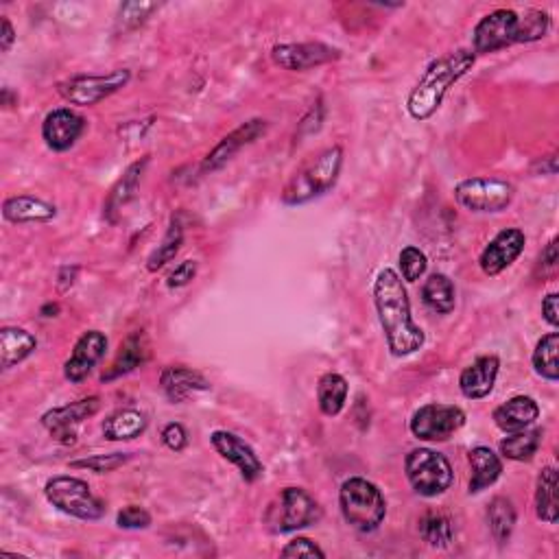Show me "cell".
Returning a JSON list of instances; mask_svg holds the SVG:
<instances>
[{
  "instance_id": "cell-1",
  "label": "cell",
  "mask_w": 559,
  "mask_h": 559,
  "mask_svg": "<svg viewBox=\"0 0 559 559\" xmlns=\"http://www.w3.org/2000/svg\"><path fill=\"white\" fill-rule=\"evenodd\" d=\"M374 306L378 313L380 328L385 332L387 348L391 356L402 359V356H411L424 348L426 335L424 330L415 324L411 315V302L407 287L400 273L385 267L378 271L372 287Z\"/></svg>"
},
{
  "instance_id": "cell-2",
  "label": "cell",
  "mask_w": 559,
  "mask_h": 559,
  "mask_svg": "<svg viewBox=\"0 0 559 559\" xmlns=\"http://www.w3.org/2000/svg\"><path fill=\"white\" fill-rule=\"evenodd\" d=\"M474 64L477 55L470 49H457L433 59L407 97V112L413 121H428L442 107L450 88L466 77Z\"/></svg>"
},
{
  "instance_id": "cell-3",
  "label": "cell",
  "mask_w": 559,
  "mask_h": 559,
  "mask_svg": "<svg viewBox=\"0 0 559 559\" xmlns=\"http://www.w3.org/2000/svg\"><path fill=\"white\" fill-rule=\"evenodd\" d=\"M343 169V147L335 145L321 151L315 160L308 162L302 171H297L291 182L282 190V204L302 206L321 195H326L330 188H335Z\"/></svg>"
},
{
  "instance_id": "cell-4",
  "label": "cell",
  "mask_w": 559,
  "mask_h": 559,
  "mask_svg": "<svg viewBox=\"0 0 559 559\" xmlns=\"http://www.w3.org/2000/svg\"><path fill=\"white\" fill-rule=\"evenodd\" d=\"M343 520L359 533H374L385 522L387 501L380 487L363 477H350L339 490Z\"/></svg>"
},
{
  "instance_id": "cell-5",
  "label": "cell",
  "mask_w": 559,
  "mask_h": 559,
  "mask_svg": "<svg viewBox=\"0 0 559 559\" xmlns=\"http://www.w3.org/2000/svg\"><path fill=\"white\" fill-rule=\"evenodd\" d=\"M44 496L55 509L77 520H101L105 516V503L92 492V487L77 477L59 474L46 481Z\"/></svg>"
},
{
  "instance_id": "cell-6",
  "label": "cell",
  "mask_w": 559,
  "mask_h": 559,
  "mask_svg": "<svg viewBox=\"0 0 559 559\" xmlns=\"http://www.w3.org/2000/svg\"><path fill=\"white\" fill-rule=\"evenodd\" d=\"M404 474H407L413 492L424 498L442 496L455 481L450 461L431 448H413L404 457Z\"/></svg>"
},
{
  "instance_id": "cell-7",
  "label": "cell",
  "mask_w": 559,
  "mask_h": 559,
  "mask_svg": "<svg viewBox=\"0 0 559 559\" xmlns=\"http://www.w3.org/2000/svg\"><path fill=\"white\" fill-rule=\"evenodd\" d=\"M324 518L319 503L302 487H284L278 496V505L267 511V525L273 533H293L313 527Z\"/></svg>"
},
{
  "instance_id": "cell-8",
  "label": "cell",
  "mask_w": 559,
  "mask_h": 559,
  "mask_svg": "<svg viewBox=\"0 0 559 559\" xmlns=\"http://www.w3.org/2000/svg\"><path fill=\"white\" fill-rule=\"evenodd\" d=\"M516 186L501 177H468L455 186L457 204L474 214H496L514 204Z\"/></svg>"
},
{
  "instance_id": "cell-9",
  "label": "cell",
  "mask_w": 559,
  "mask_h": 559,
  "mask_svg": "<svg viewBox=\"0 0 559 559\" xmlns=\"http://www.w3.org/2000/svg\"><path fill=\"white\" fill-rule=\"evenodd\" d=\"M132 81V70L129 68H116L107 75H77L62 81L57 86L59 97L70 105L79 107H92L105 99H110L112 94L121 92Z\"/></svg>"
},
{
  "instance_id": "cell-10",
  "label": "cell",
  "mask_w": 559,
  "mask_h": 559,
  "mask_svg": "<svg viewBox=\"0 0 559 559\" xmlns=\"http://www.w3.org/2000/svg\"><path fill=\"white\" fill-rule=\"evenodd\" d=\"M466 411L457 404H424L411 415V435L420 442H448L466 426Z\"/></svg>"
},
{
  "instance_id": "cell-11",
  "label": "cell",
  "mask_w": 559,
  "mask_h": 559,
  "mask_svg": "<svg viewBox=\"0 0 559 559\" xmlns=\"http://www.w3.org/2000/svg\"><path fill=\"white\" fill-rule=\"evenodd\" d=\"M520 14L514 9H496L483 16L472 31L474 55H490L518 44Z\"/></svg>"
},
{
  "instance_id": "cell-12",
  "label": "cell",
  "mask_w": 559,
  "mask_h": 559,
  "mask_svg": "<svg viewBox=\"0 0 559 559\" xmlns=\"http://www.w3.org/2000/svg\"><path fill=\"white\" fill-rule=\"evenodd\" d=\"M101 409V398L99 396H88L75 402H68L64 407H55L46 411L40 422L51 433L55 442L64 446L77 444V431L79 426L86 422L92 415H97Z\"/></svg>"
},
{
  "instance_id": "cell-13",
  "label": "cell",
  "mask_w": 559,
  "mask_h": 559,
  "mask_svg": "<svg viewBox=\"0 0 559 559\" xmlns=\"http://www.w3.org/2000/svg\"><path fill=\"white\" fill-rule=\"evenodd\" d=\"M273 64L291 70V73H306L319 66H326L341 59V49L324 42H300V44H276L271 49Z\"/></svg>"
},
{
  "instance_id": "cell-14",
  "label": "cell",
  "mask_w": 559,
  "mask_h": 559,
  "mask_svg": "<svg viewBox=\"0 0 559 559\" xmlns=\"http://www.w3.org/2000/svg\"><path fill=\"white\" fill-rule=\"evenodd\" d=\"M527 236L518 228H505L498 232L494 239L485 245L479 256V267L485 276L496 278L501 276L505 269L516 263L520 254L525 252Z\"/></svg>"
},
{
  "instance_id": "cell-15",
  "label": "cell",
  "mask_w": 559,
  "mask_h": 559,
  "mask_svg": "<svg viewBox=\"0 0 559 559\" xmlns=\"http://www.w3.org/2000/svg\"><path fill=\"white\" fill-rule=\"evenodd\" d=\"M269 129V123L265 118H249V121L241 123L239 127L230 132L225 138H221V142L214 147L208 156L201 162V171L204 173H214L223 169L225 164L232 162L236 153H239L243 147L252 145L260 136H265Z\"/></svg>"
},
{
  "instance_id": "cell-16",
  "label": "cell",
  "mask_w": 559,
  "mask_h": 559,
  "mask_svg": "<svg viewBox=\"0 0 559 559\" xmlns=\"http://www.w3.org/2000/svg\"><path fill=\"white\" fill-rule=\"evenodd\" d=\"M210 444L225 461H230L232 466L239 468L241 477L247 483H256L258 479H263V474H265L263 461L258 459L256 450L236 433L214 431L210 435Z\"/></svg>"
},
{
  "instance_id": "cell-17",
  "label": "cell",
  "mask_w": 559,
  "mask_h": 559,
  "mask_svg": "<svg viewBox=\"0 0 559 559\" xmlns=\"http://www.w3.org/2000/svg\"><path fill=\"white\" fill-rule=\"evenodd\" d=\"M86 118L70 107H57V110L44 116L42 140L46 147L57 153H64L77 145V140L86 132Z\"/></svg>"
},
{
  "instance_id": "cell-18",
  "label": "cell",
  "mask_w": 559,
  "mask_h": 559,
  "mask_svg": "<svg viewBox=\"0 0 559 559\" xmlns=\"http://www.w3.org/2000/svg\"><path fill=\"white\" fill-rule=\"evenodd\" d=\"M107 352V337L101 330H88L77 339L73 354L64 363V376L73 385H79L86 380L94 367L101 363V359Z\"/></svg>"
},
{
  "instance_id": "cell-19",
  "label": "cell",
  "mask_w": 559,
  "mask_h": 559,
  "mask_svg": "<svg viewBox=\"0 0 559 559\" xmlns=\"http://www.w3.org/2000/svg\"><path fill=\"white\" fill-rule=\"evenodd\" d=\"M501 359L496 354H483L474 359L459 376V389L468 400H483L494 391Z\"/></svg>"
},
{
  "instance_id": "cell-20",
  "label": "cell",
  "mask_w": 559,
  "mask_h": 559,
  "mask_svg": "<svg viewBox=\"0 0 559 559\" xmlns=\"http://www.w3.org/2000/svg\"><path fill=\"white\" fill-rule=\"evenodd\" d=\"M160 387L164 396L169 398L173 404H182L190 396L208 391L210 383L208 378L186 365H166L160 374Z\"/></svg>"
},
{
  "instance_id": "cell-21",
  "label": "cell",
  "mask_w": 559,
  "mask_h": 559,
  "mask_svg": "<svg viewBox=\"0 0 559 559\" xmlns=\"http://www.w3.org/2000/svg\"><path fill=\"white\" fill-rule=\"evenodd\" d=\"M538 418H540V404L531 396L509 398L507 402L498 404L492 413L494 424L501 428L505 435L525 431V428L538 422Z\"/></svg>"
},
{
  "instance_id": "cell-22",
  "label": "cell",
  "mask_w": 559,
  "mask_h": 559,
  "mask_svg": "<svg viewBox=\"0 0 559 559\" xmlns=\"http://www.w3.org/2000/svg\"><path fill=\"white\" fill-rule=\"evenodd\" d=\"M470 463V494H481L487 487H492L503 474V461L490 446H477L468 453Z\"/></svg>"
},
{
  "instance_id": "cell-23",
  "label": "cell",
  "mask_w": 559,
  "mask_h": 559,
  "mask_svg": "<svg viewBox=\"0 0 559 559\" xmlns=\"http://www.w3.org/2000/svg\"><path fill=\"white\" fill-rule=\"evenodd\" d=\"M147 359H149V341L145 337V332L138 330L125 339L121 350L116 354V359L112 361L110 367H107V372H103L101 380L103 383H110L114 378L132 374L134 370H138V367L145 365Z\"/></svg>"
},
{
  "instance_id": "cell-24",
  "label": "cell",
  "mask_w": 559,
  "mask_h": 559,
  "mask_svg": "<svg viewBox=\"0 0 559 559\" xmlns=\"http://www.w3.org/2000/svg\"><path fill=\"white\" fill-rule=\"evenodd\" d=\"M3 217L9 223H44L57 217V206L33 195L7 197L3 204Z\"/></svg>"
},
{
  "instance_id": "cell-25",
  "label": "cell",
  "mask_w": 559,
  "mask_h": 559,
  "mask_svg": "<svg viewBox=\"0 0 559 559\" xmlns=\"http://www.w3.org/2000/svg\"><path fill=\"white\" fill-rule=\"evenodd\" d=\"M147 164H149V158H142L134 164H129L127 171L121 177H118V182L112 186L110 195H107V199H105V217L110 219L112 223L116 221V214L121 212L129 204V201L136 197Z\"/></svg>"
},
{
  "instance_id": "cell-26",
  "label": "cell",
  "mask_w": 559,
  "mask_h": 559,
  "mask_svg": "<svg viewBox=\"0 0 559 559\" xmlns=\"http://www.w3.org/2000/svg\"><path fill=\"white\" fill-rule=\"evenodd\" d=\"M38 348V339H35L29 330L18 326H5L0 330V367L9 372L11 367L20 365Z\"/></svg>"
},
{
  "instance_id": "cell-27",
  "label": "cell",
  "mask_w": 559,
  "mask_h": 559,
  "mask_svg": "<svg viewBox=\"0 0 559 559\" xmlns=\"http://www.w3.org/2000/svg\"><path fill=\"white\" fill-rule=\"evenodd\" d=\"M147 415L138 409H118L103 422V437L110 442H132L147 431Z\"/></svg>"
},
{
  "instance_id": "cell-28",
  "label": "cell",
  "mask_w": 559,
  "mask_h": 559,
  "mask_svg": "<svg viewBox=\"0 0 559 559\" xmlns=\"http://www.w3.org/2000/svg\"><path fill=\"white\" fill-rule=\"evenodd\" d=\"M557 470L546 466L540 470L535 481V516L546 525H555L559 520V498H557Z\"/></svg>"
},
{
  "instance_id": "cell-29",
  "label": "cell",
  "mask_w": 559,
  "mask_h": 559,
  "mask_svg": "<svg viewBox=\"0 0 559 559\" xmlns=\"http://www.w3.org/2000/svg\"><path fill=\"white\" fill-rule=\"evenodd\" d=\"M422 302L437 315H450L457 306L455 282L446 273H431L422 287Z\"/></svg>"
},
{
  "instance_id": "cell-30",
  "label": "cell",
  "mask_w": 559,
  "mask_h": 559,
  "mask_svg": "<svg viewBox=\"0 0 559 559\" xmlns=\"http://www.w3.org/2000/svg\"><path fill=\"white\" fill-rule=\"evenodd\" d=\"M348 380L337 372H328L317 383V404L326 418H337L348 402Z\"/></svg>"
},
{
  "instance_id": "cell-31",
  "label": "cell",
  "mask_w": 559,
  "mask_h": 559,
  "mask_svg": "<svg viewBox=\"0 0 559 559\" xmlns=\"http://www.w3.org/2000/svg\"><path fill=\"white\" fill-rule=\"evenodd\" d=\"M542 428H525V431H518V433H509L505 439H501V455L509 461H518V463H525L531 461L538 453L540 446H542Z\"/></svg>"
},
{
  "instance_id": "cell-32",
  "label": "cell",
  "mask_w": 559,
  "mask_h": 559,
  "mask_svg": "<svg viewBox=\"0 0 559 559\" xmlns=\"http://www.w3.org/2000/svg\"><path fill=\"white\" fill-rule=\"evenodd\" d=\"M487 525L498 544H507L516 529V507L505 496H496L487 505Z\"/></svg>"
},
{
  "instance_id": "cell-33",
  "label": "cell",
  "mask_w": 559,
  "mask_h": 559,
  "mask_svg": "<svg viewBox=\"0 0 559 559\" xmlns=\"http://www.w3.org/2000/svg\"><path fill=\"white\" fill-rule=\"evenodd\" d=\"M418 531L422 535V540L428 546H433V549H448L455 540L453 520H450L446 514H439V511H426V514L420 518Z\"/></svg>"
},
{
  "instance_id": "cell-34",
  "label": "cell",
  "mask_w": 559,
  "mask_h": 559,
  "mask_svg": "<svg viewBox=\"0 0 559 559\" xmlns=\"http://www.w3.org/2000/svg\"><path fill=\"white\" fill-rule=\"evenodd\" d=\"M557 352H559V332H549L544 335L538 346H535L531 354V365L538 376H542L549 383H557L559 380V363H557Z\"/></svg>"
},
{
  "instance_id": "cell-35",
  "label": "cell",
  "mask_w": 559,
  "mask_h": 559,
  "mask_svg": "<svg viewBox=\"0 0 559 559\" xmlns=\"http://www.w3.org/2000/svg\"><path fill=\"white\" fill-rule=\"evenodd\" d=\"M184 243V225L180 221V217H173L169 223V230L162 236L160 245L153 249L151 256L147 258V269L151 273L160 271L162 267H166L171 263V260L180 252V247Z\"/></svg>"
},
{
  "instance_id": "cell-36",
  "label": "cell",
  "mask_w": 559,
  "mask_h": 559,
  "mask_svg": "<svg viewBox=\"0 0 559 559\" xmlns=\"http://www.w3.org/2000/svg\"><path fill=\"white\" fill-rule=\"evenodd\" d=\"M551 14L549 11L542 9H527L525 14L520 16V35H518V44H531V42H540L542 38H546L551 31Z\"/></svg>"
},
{
  "instance_id": "cell-37",
  "label": "cell",
  "mask_w": 559,
  "mask_h": 559,
  "mask_svg": "<svg viewBox=\"0 0 559 559\" xmlns=\"http://www.w3.org/2000/svg\"><path fill=\"white\" fill-rule=\"evenodd\" d=\"M398 265H400V278L404 282H418L426 269H428V258L426 254L422 252L420 247H415V245H407L400 252L398 256Z\"/></svg>"
},
{
  "instance_id": "cell-38",
  "label": "cell",
  "mask_w": 559,
  "mask_h": 559,
  "mask_svg": "<svg viewBox=\"0 0 559 559\" xmlns=\"http://www.w3.org/2000/svg\"><path fill=\"white\" fill-rule=\"evenodd\" d=\"M132 459L127 453H110V455H92L86 459H77V461H70V468L75 470H90V472H97V474H107V472H114L125 463Z\"/></svg>"
},
{
  "instance_id": "cell-39",
  "label": "cell",
  "mask_w": 559,
  "mask_h": 559,
  "mask_svg": "<svg viewBox=\"0 0 559 559\" xmlns=\"http://www.w3.org/2000/svg\"><path fill=\"white\" fill-rule=\"evenodd\" d=\"M156 9V3H125L118 7V25L123 29H138Z\"/></svg>"
},
{
  "instance_id": "cell-40",
  "label": "cell",
  "mask_w": 559,
  "mask_h": 559,
  "mask_svg": "<svg viewBox=\"0 0 559 559\" xmlns=\"http://www.w3.org/2000/svg\"><path fill=\"white\" fill-rule=\"evenodd\" d=\"M116 525L121 529H147L151 527V514L140 505H129L118 511Z\"/></svg>"
},
{
  "instance_id": "cell-41",
  "label": "cell",
  "mask_w": 559,
  "mask_h": 559,
  "mask_svg": "<svg viewBox=\"0 0 559 559\" xmlns=\"http://www.w3.org/2000/svg\"><path fill=\"white\" fill-rule=\"evenodd\" d=\"M282 557H319V559H326V551L321 549L319 544H315L311 538H302V535H297L291 542H287V546L280 551Z\"/></svg>"
},
{
  "instance_id": "cell-42",
  "label": "cell",
  "mask_w": 559,
  "mask_h": 559,
  "mask_svg": "<svg viewBox=\"0 0 559 559\" xmlns=\"http://www.w3.org/2000/svg\"><path fill=\"white\" fill-rule=\"evenodd\" d=\"M162 444L173 450V453H182V450H186L188 446V433H186V428L184 424L180 422H169L164 428H162Z\"/></svg>"
},
{
  "instance_id": "cell-43",
  "label": "cell",
  "mask_w": 559,
  "mask_h": 559,
  "mask_svg": "<svg viewBox=\"0 0 559 559\" xmlns=\"http://www.w3.org/2000/svg\"><path fill=\"white\" fill-rule=\"evenodd\" d=\"M197 269H199L197 260H184V263H180L169 273V278H166V287L169 289L186 287V284H190L197 278Z\"/></svg>"
},
{
  "instance_id": "cell-44",
  "label": "cell",
  "mask_w": 559,
  "mask_h": 559,
  "mask_svg": "<svg viewBox=\"0 0 559 559\" xmlns=\"http://www.w3.org/2000/svg\"><path fill=\"white\" fill-rule=\"evenodd\" d=\"M542 315L544 321L549 326L557 328L559 326V295L557 293H549L542 300Z\"/></svg>"
},
{
  "instance_id": "cell-45",
  "label": "cell",
  "mask_w": 559,
  "mask_h": 559,
  "mask_svg": "<svg viewBox=\"0 0 559 559\" xmlns=\"http://www.w3.org/2000/svg\"><path fill=\"white\" fill-rule=\"evenodd\" d=\"M16 42V31H14V25H11L9 18L3 16V20H0V51L3 53H9L11 49V44Z\"/></svg>"
},
{
  "instance_id": "cell-46",
  "label": "cell",
  "mask_w": 559,
  "mask_h": 559,
  "mask_svg": "<svg viewBox=\"0 0 559 559\" xmlns=\"http://www.w3.org/2000/svg\"><path fill=\"white\" fill-rule=\"evenodd\" d=\"M77 273H79V267H75V265L73 267L66 265V267L59 269V273H57L59 291H68L70 287H73L75 280H77Z\"/></svg>"
},
{
  "instance_id": "cell-47",
  "label": "cell",
  "mask_w": 559,
  "mask_h": 559,
  "mask_svg": "<svg viewBox=\"0 0 559 559\" xmlns=\"http://www.w3.org/2000/svg\"><path fill=\"white\" fill-rule=\"evenodd\" d=\"M540 263L546 269H555L557 267V239H553L549 245H546V249H544L542 256H540Z\"/></svg>"
},
{
  "instance_id": "cell-48",
  "label": "cell",
  "mask_w": 559,
  "mask_h": 559,
  "mask_svg": "<svg viewBox=\"0 0 559 559\" xmlns=\"http://www.w3.org/2000/svg\"><path fill=\"white\" fill-rule=\"evenodd\" d=\"M57 313H59V304H53V302L44 304L42 311H40L42 317H57Z\"/></svg>"
},
{
  "instance_id": "cell-49",
  "label": "cell",
  "mask_w": 559,
  "mask_h": 559,
  "mask_svg": "<svg viewBox=\"0 0 559 559\" xmlns=\"http://www.w3.org/2000/svg\"><path fill=\"white\" fill-rule=\"evenodd\" d=\"M3 105L5 107H14V105H11V90L9 88H3Z\"/></svg>"
}]
</instances>
